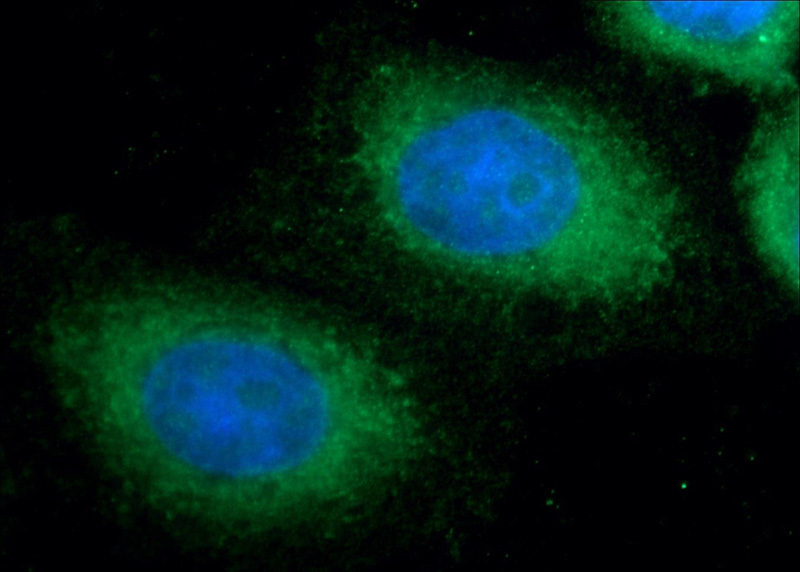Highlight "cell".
Returning <instances> with one entry per match:
<instances>
[{
	"label": "cell",
	"mask_w": 800,
	"mask_h": 572,
	"mask_svg": "<svg viewBox=\"0 0 800 572\" xmlns=\"http://www.w3.org/2000/svg\"><path fill=\"white\" fill-rule=\"evenodd\" d=\"M384 190L395 230L415 247L561 290L598 254L618 207L608 146L571 105L552 126L499 103L437 123L422 111L391 146Z\"/></svg>",
	"instance_id": "6da1fadb"
},
{
	"label": "cell",
	"mask_w": 800,
	"mask_h": 572,
	"mask_svg": "<svg viewBox=\"0 0 800 572\" xmlns=\"http://www.w3.org/2000/svg\"><path fill=\"white\" fill-rule=\"evenodd\" d=\"M189 353L174 396L154 414L181 452L240 480L252 506L294 495L332 428L323 370L282 317L252 312L220 323Z\"/></svg>",
	"instance_id": "7a4b0ae2"
},
{
	"label": "cell",
	"mask_w": 800,
	"mask_h": 572,
	"mask_svg": "<svg viewBox=\"0 0 800 572\" xmlns=\"http://www.w3.org/2000/svg\"><path fill=\"white\" fill-rule=\"evenodd\" d=\"M752 236L769 267L798 287V104L768 114L737 176Z\"/></svg>",
	"instance_id": "277c9868"
},
{
	"label": "cell",
	"mask_w": 800,
	"mask_h": 572,
	"mask_svg": "<svg viewBox=\"0 0 800 572\" xmlns=\"http://www.w3.org/2000/svg\"><path fill=\"white\" fill-rule=\"evenodd\" d=\"M601 16L608 36L631 52L759 93L796 87L798 1H614Z\"/></svg>",
	"instance_id": "3957f363"
}]
</instances>
